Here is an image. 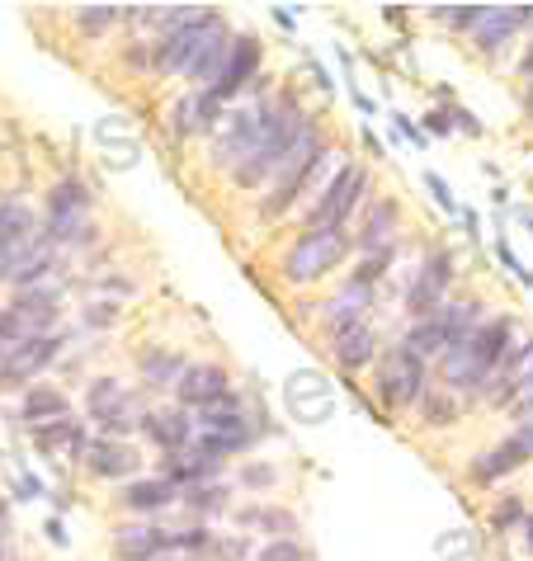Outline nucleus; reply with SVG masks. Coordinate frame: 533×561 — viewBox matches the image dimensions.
Wrapping results in <instances>:
<instances>
[{
	"label": "nucleus",
	"mask_w": 533,
	"mask_h": 561,
	"mask_svg": "<svg viewBox=\"0 0 533 561\" xmlns=\"http://www.w3.org/2000/svg\"><path fill=\"white\" fill-rule=\"evenodd\" d=\"M43 241V231H38V222H34V213L29 208H20V204H0V264H5V278H10V270L20 264L34 245Z\"/></svg>",
	"instance_id": "9b49d317"
},
{
	"label": "nucleus",
	"mask_w": 533,
	"mask_h": 561,
	"mask_svg": "<svg viewBox=\"0 0 533 561\" xmlns=\"http://www.w3.org/2000/svg\"><path fill=\"white\" fill-rule=\"evenodd\" d=\"M426 184H430V194H434V198H439V204H444L449 213H453V208H458V204H453V194H449V184H444V180H439V175H426Z\"/></svg>",
	"instance_id": "4c0bfd02"
},
{
	"label": "nucleus",
	"mask_w": 533,
	"mask_h": 561,
	"mask_svg": "<svg viewBox=\"0 0 533 561\" xmlns=\"http://www.w3.org/2000/svg\"><path fill=\"white\" fill-rule=\"evenodd\" d=\"M231 123L223 128V137H217V165L237 170L250 161V151L260 147V133H264V108H241V114H227Z\"/></svg>",
	"instance_id": "9d476101"
},
{
	"label": "nucleus",
	"mask_w": 533,
	"mask_h": 561,
	"mask_svg": "<svg viewBox=\"0 0 533 561\" xmlns=\"http://www.w3.org/2000/svg\"><path fill=\"white\" fill-rule=\"evenodd\" d=\"M237 524L241 528H274L279 538H293V514H279V510H241L237 514Z\"/></svg>",
	"instance_id": "473e14b6"
},
{
	"label": "nucleus",
	"mask_w": 533,
	"mask_h": 561,
	"mask_svg": "<svg viewBox=\"0 0 533 561\" xmlns=\"http://www.w3.org/2000/svg\"><path fill=\"white\" fill-rule=\"evenodd\" d=\"M217 104H223V100H217L213 90H199V95L180 100V108H175V118H180V133H208L213 123L223 118V114H217Z\"/></svg>",
	"instance_id": "bb28decb"
},
{
	"label": "nucleus",
	"mask_w": 533,
	"mask_h": 561,
	"mask_svg": "<svg viewBox=\"0 0 533 561\" xmlns=\"http://www.w3.org/2000/svg\"><path fill=\"white\" fill-rule=\"evenodd\" d=\"M449 278H453V260L449 255H434V260H426V270H420V278H416V288H411V317H434L439 307H444V288H449Z\"/></svg>",
	"instance_id": "4468645a"
},
{
	"label": "nucleus",
	"mask_w": 533,
	"mask_h": 561,
	"mask_svg": "<svg viewBox=\"0 0 533 561\" xmlns=\"http://www.w3.org/2000/svg\"><path fill=\"white\" fill-rule=\"evenodd\" d=\"M34 439H38V448L48 458H67V454H86V434H81V425L67 415V420H57V425H48V430H34Z\"/></svg>",
	"instance_id": "a878e982"
},
{
	"label": "nucleus",
	"mask_w": 533,
	"mask_h": 561,
	"mask_svg": "<svg viewBox=\"0 0 533 561\" xmlns=\"http://www.w3.org/2000/svg\"><path fill=\"white\" fill-rule=\"evenodd\" d=\"M260 561H307V552H303V548H297V542H293V538H274V542H270V548H264V552H260Z\"/></svg>",
	"instance_id": "72a5a7b5"
},
{
	"label": "nucleus",
	"mask_w": 533,
	"mask_h": 561,
	"mask_svg": "<svg viewBox=\"0 0 533 561\" xmlns=\"http://www.w3.org/2000/svg\"><path fill=\"white\" fill-rule=\"evenodd\" d=\"M344 255H350V237H344L340 227L303 231V237H297V245L288 251V260H284V274L293 278V284H311V278L331 274Z\"/></svg>",
	"instance_id": "7ed1b4c3"
},
{
	"label": "nucleus",
	"mask_w": 533,
	"mask_h": 561,
	"mask_svg": "<svg viewBox=\"0 0 533 561\" xmlns=\"http://www.w3.org/2000/svg\"><path fill=\"white\" fill-rule=\"evenodd\" d=\"M175 392L184 407H213V401H223L227 397V373L217 368V364H199V368H184V378L175 382Z\"/></svg>",
	"instance_id": "f3484780"
},
{
	"label": "nucleus",
	"mask_w": 533,
	"mask_h": 561,
	"mask_svg": "<svg viewBox=\"0 0 533 561\" xmlns=\"http://www.w3.org/2000/svg\"><path fill=\"white\" fill-rule=\"evenodd\" d=\"M524 71H533V53H529V57H524Z\"/></svg>",
	"instance_id": "a18cd8bd"
},
{
	"label": "nucleus",
	"mask_w": 533,
	"mask_h": 561,
	"mask_svg": "<svg viewBox=\"0 0 533 561\" xmlns=\"http://www.w3.org/2000/svg\"><path fill=\"white\" fill-rule=\"evenodd\" d=\"M246 481H250V486H270V481H274V472H270V467H250V472H246Z\"/></svg>",
	"instance_id": "a19ab883"
},
{
	"label": "nucleus",
	"mask_w": 533,
	"mask_h": 561,
	"mask_svg": "<svg viewBox=\"0 0 533 561\" xmlns=\"http://www.w3.org/2000/svg\"><path fill=\"white\" fill-rule=\"evenodd\" d=\"M510 407H514V411H520V420H529V415H533V382L524 387V392H520V397H514V401H510Z\"/></svg>",
	"instance_id": "58836bf2"
},
{
	"label": "nucleus",
	"mask_w": 533,
	"mask_h": 561,
	"mask_svg": "<svg viewBox=\"0 0 533 561\" xmlns=\"http://www.w3.org/2000/svg\"><path fill=\"white\" fill-rule=\"evenodd\" d=\"M514 439H520V444H524V454L533 458V415H529V420H520V430H514Z\"/></svg>",
	"instance_id": "ea45409f"
},
{
	"label": "nucleus",
	"mask_w": 533,
	"mask_h": 561,
	"mask_svg": "<svg viewBox=\"0 0 533 561\" xmlns=\"http://www.w3.org/2000/svg\"><path fill=\"white\" fill-rule=\"evenodd\" d=\"M223 495H227L223 486H194L190 491V505L194 510H223Z\"/></svg>",
	"instance_id": "c9c22d12"
},
{
	"label": "nucleus",
	"mask_w": 533,
	"mask_h": 561,
	"mask_svg": "<svg viewBox=\"0 0 533 561\" xmlns=\"http://www.w3.org/2000/svg\"><path fill=\"white\" fill-rule=\"evenodd\" d=\"M529 548H533V524H529Z\"/></svg>",
	"instance_id": "49530a36"
},
{
	"label": "nucleus",
	"mask_w": 533,
	"mask_h": 561,
	"mask_svg": "<svg viewBox=\"0 0 533 561\" xmlns=\"http://www.w3.org/2000/svg\"><path fill=\"white\" fill-rule=\"evenodd\" d=\"M256 67H260V43L256 38H237L231 43V57H227V67H223V76H217V85H213V95L217 100H227V95H237V90L256 76Z\"/></svg>",
	"instance_id": "a211bd4d"
},
{
	"label": "nucleus",
	"mask_w": 533,
	"mask_h": 561,
	"mask_svg": "<svg viewBox=\"0 0 533 561\" xmlns=\"http://www.w3.org/2000/svg\"><path fill=\"white\" fill-rule=\"evenodd\" d=\"M0 548H5V510H0Z\"/></svg>",
	"instance_id": "c03bdc74"
},
{
	"label": "nucleus",
	"mask_w": 533,
	"mask_h": 561,
	"mask_svg": "<svg viewBox=\"0 0 533 561\" xmlns=\"http://www.w3.org/2000/svg\"><path fill=\"white\" fill-rule=\"evenodd\" d=\"M86 467L95 477H128L137 472V454L118 439H95V444H86Z\"/></svg>",
	"instance_id": "4be33fe9"
},
{
	"label": "nucleus",
	"mask_w": 533,
	"mask_h": 561,
	"mask_svg": "<svg viewBox=\"0 0 533 561\" xmlns=\"http://www.w3.org/2000/svg\"><path fill=\"white\" fill-rule=\"evenodd\" d=\"M529 382H533V340H524V345L514 350L506 364H500V378H496V387L486 397H491L496 407H510V401L520 397Z\"/></svg>",
	"instance_id": "6ab92c4d"
},
{
	"label": "nucleus",
	"mask_w": 533,
	"mask_h": 561,
	"mask_svg": "<svg viewBox=\"0 0 533 561\" xmlns=\"http://www.w3.org/2000/svg\"><path fill=\"white\" fill-rule=\"evenodd\" d=\"M392 231H397V204H378V208L368 213L359 245H364V251H383V245L392 241Z\"/></svg>",
	"instance_id": "7c9ffc66"
},
{
	"label": "nucleus",
	"mask_w": 533,
	"mask_h": 561,
	"mask_svg": "<svg viewBox=\"0 0 533 561\" xmlns=\"http://www.w3.org/2000/svg\"><path fill=\"white\" fill-rule=\"evenodd\" d=\"M48 241H81L90 231V194L81 180H61L48 198Z\"/></svg>",
	"instance_id": "423d86ee"
},
{
	"label": "nucleus",
	"mask_w": 533,
	"mask_h": 561,
	"mask_svg": "<svg viewBox=\"0 0 533 561\" xmlns=\"http://www.w3.org/2000/svg\"><path fill=\"white\" fill-rule=\"evenodd\" d=\"M128 397H133V392H128V387H123L118 378H100L95 387H90V420H95V425H104V420L114 415Z\"/></svg>",
	"instance_id": "c756f323"
},
{
	"label": "nucleus",
	"mask_w": 533,
	"mask_h": 561,
	"mask_svg": "<svg viewBox=\"0 0 533 561\" xmlns=\"http://www.w3.org/2000/svg\"><path fill=\"white\" fill-rule=\"evenodd\" d=\"M378 382H383L387 407H406V401H416L420 392H426V364H420L406 345H397V350H387L383 368H378Z\"/></svg>",
	"instance_id": "1a4fd4ad"
},
{
	"label": "nucleus",
	"mask_w": 533,
	"mask_h": 561,
	"mask_svg": "<svg viewBox=\"0 0 533 561\" xmlns=\"http://www.w3.org/2000/svg\"><path fill=\"white\" fill-rule=\"evenodd\" d=\"M57 354V335H29L20 345H0V382H29Z\"/></svg>",
	"instance_id": "f8f14e48"
},
{
	"label": "nucleus",
	"mask_w": 533,
	"mask_h": 561,
	"mask_svg": "<svg viewBox=\"0 0 533 561\" xmlns=\"http://www.w3.org/2000/svg\"><path fill=\"white\" fill-rule=\"evenodd\" d=\"M48 538H53V542H57V548H61V542H67V534H61V524H57V519H53V524H48Z\"/></svg>",
	"instance_id": "37998d69"
},
{
	"label": "nucleus",
	"mask_w": 533,
	"mask_h": 561,
	"mask_svg": "<svg viewBox=\"0 0 533 561\" xmlns=\"http://www.w3.org/2000/svg\"><path fill=\"white\" fill-rule=\"evenodd\" d=\"M368 298H373L368 284H359V278H354V284H344V288L336 293V298L326 302V311H321L326 325H331L336 335H340V331H350V325H364L359 317H364V311H368Z\"/></svg>",
	"instance_id": "aec40b11"
},
{
	"label": "nucleus",
	"mask_w": 533,
	"mask_h": 561,
	"mask_svg": "<svg viewBox=\"0 0 533 561\" xmlns=\"http://www.w3.org/2000/svg\"><path fill=\"white\" fill-rule=\"evenodd\" d=\"M373 345H378V340H373V331L368 325H350V331H340V340H336V358H340V368H364L368 358H373Z\"/></svg>",
	"instance_id": "cd10ccee"
},
{
	"label": "nucleus",
	"mask_w": 533,
	"mask_h": 561,
	"mask_svg": "<svg viewBox=\"0 0 533 561\" xmlns=\"http://www.w3.org/2000/svg\"><path fill=\"white\" fill-rule=\"evenodd\" d=\"M426 415H430V425H449V420L458 415V401H449V397H444V387H439V397L426 401Z\"/></svg>",
	"instance_id": "f704fd0d"
},
{
	"label": "nucleus",
	"mask_w": 533,
	"mask_h": 561,
	"mask_svg": "<svg viewBox=\"0 0 533 561\" xmlns=\"http://www.w3.org/2000/svg\"><path fill=\"white\" fill-rule=\"evenodd\" d=\"M317 161H321V137L307 128V133L293 142V151L284 156V165H279L274 194L264 198V217H279V213H284V208L293 204L297 194L307 190V180H311V170H317Z\"/></svg>",
	"instance_id": "20e7f679"
},
{
	"label": "nucleus",
	"mask_w": 533,
	"mask_h": 561,
	"mask_svg": "<svg viewBox=\"0 0 533 561\" xmlns=\"http://www.w3.org/2000/svg\"><path fill=\"white\" fill-rule=\"evenodd\" d=\"M217 24H223V14H203V20L175 28V34H166L161 43H156V67L190 76V67L199 61V53L208 48V38H213V28H217Z\"/></svg>",
	"instance_id": "0eeeda50"
},
{
	"label": "nucleus",
	"mask_w": 533,
	"mask_h": 561,
	"mask_svg": "<svg viewBox=\"0 0 533 561\" xmlns=\"http://www.w3.org/2000/svg\"><path fill=\"white\" fill-rule=\"evenodd\" d=\"M71 411H67V397L57 392V387H34V392L24 397V420L34 430H48V425H57V420H67Z\"/></svg>",
	"instance_id": "b1692460"
},
{
	"label": "nucleus",
	"mask_w": 533,
	"mask_h": 561,
	"mask_svg": "<svg viewBox=\"0 0 533 561\" xmlns=\"http://www.w3.org/2000/svg\"><path fill=\"white\" fill-rule=\"evenodd\" d=\"M506 519H520V505H514V501L496 510V524H506Z\"/></svg>",
	"instance_id": "79ce46f5"
},
{
	"label": "nucleus",
	"mask_w": 533,
	"mask_h": 561,
	"mask_svg": "<svg viewBox=\"0 0 533 561\" xmlns=\"http://www.w3.org/2000/svg\"><path fill=\"white\" fill-rule=\"evenodd\" d=\"M529 5H481L477 14V24H473V38H477V48H500V43H510V34L529 20Z\"/></svg>",
	"instance_id": "2eb2a0df"
},
{
	"label": "nucleus",
	"mask_w": 533,
	"mask_h": 561,
	"mask_svg": "<svg viewBox=\"0 0 533 561\" xmlns=\"http://www.w3.org/2000/svg\"><path fill=\"white\" fill-rule=\"evenodd\" d=\"M147 434L166 448V454H184V444L194 439V420L184 415L180 407L175 411H151L147 415Z\"/></svg>",
	"instance_id": "5701e85b"
},
{
	"label": "nucleus",
	"mask_w": 533,
	"mask_h": 561,
	"mask_svg": "<svg viewBox=\"0 0 533 561\" xmlns=\"http://www.w3.org/2000/svg\"><path fill=\"white\" fill-rule=\"evenodd\" d=\"M520 462H529L524 444H520V439H506V444L491 448V454H486V458L473 467V477H477V481H496L500 472H514V467H520Z\"/></svg>",
	"instance_id": "c85d7f7f"
},
{
	"label": "nucleus",
	"mask_w": 533,
	"mask_h": 561,
	"mask_svg": "<svg viewBox=\"0 0 533 561\" xmlns=\"http://www.w3.org/2000/svg\"><path fill=\"white\" fill-rule=\"evenodd\" d=\"M368 190V175L359 165H344L336 184H326V194L317 198V208H311L307 217V231H321V227H340L344 222V213H350L359 204V194Z\"/></svg>",
	"instance_id": "6e6552de"
},
{
	"label": "nucleus",
	"mask_w": 533,
	"mask_h": 561,
	"mask_svg": "<svg viewBox=\"0 0 533 561\" xmlns=\"http://www.w3.org/2000/svg\"><path fill=\"white\" fill-rule=\"evenodd\" d=\"M57 298H61V288L57 284H34V288H24L20 293V302L10 307V317L14 325H20V335H48V325L57 321Z\"/></svg>",
	"instance_id": "ddd939ff"
},
{
	"label": "nucleus",
	"mask_w": 533,
	"mask_h": 561,
	"mask_svg": "<svg viewBox=\"0 0 533 561\" xmlns=\"http://www.w3.org/2000/svg\"><path fill=\"white\" fill-rule=\"evenodd\" d=\"M199 430V444L213 448V454H241V448L250 444V425H246V411L237 407V397H223L213 401V407H203V415L194 420Z\"/></svg>",
	"instance_id": "39448f33"
},
{
	"label": "nucleus",
	"mask_w": 533,
	"mask_h": 561,
	"mask_svg": "<svg viewBox=\"0 0 533 561\" xmlns=\"http://www.w3.org/2000/svg\"><path fill=\"white\" fill-rule=\"evenodd\" d=\"M217 467H223V454H213V448H184V454H170L166 458V472L161 477H170L180 486V481H194V486H203V477H213Z\"/></svg>",
	"instance_id": "412c9836"
},
{
	"label": "nucleus",
	"mask_w": 533,
	"mask_h": 561,
	"mask_svg": "<svg viewBox=\"0 0 533 561\" xmlns=\"http://www.w3.org/2000/svg\"><path fill=\"white\" fill-rule=\"evenodd\" d=\"M514 331H520L514 321L496 317V321H486L473 340L453 345L444 354V387H453V392H477V387H486L496 364H506V358L514 354V345H510Z\"/></svg>",
	"instance_id": "f257e3e1"
},
{
	"label": "nucleus",
	"mask_w": 533,
	"mask_h": 561,
	"mask_svg": "<svg viewBox=\"0 0 533 561\" xmlns=\"http://www.w3.org/2000/svg\"><path fill=\"white\" fill-rule=\"evenodd\" d=\"M114 14H118L114 5H100V10H86V14H81V28H104L109 20H114Z\"/></svg>",
	"instance_id": "e433bc0d"
},
{
	"label": "nucleus",
	"mask_w": 533,
	"mask_h": 561,
	"mask_svg": "<svg viewBox=\"0 0 533 561\" xmlns=\"http://www.w3.org/2000/svg\"><path fill=\"white\" fill-rule=\"evenodd\" d=\"M175 495H180V486L170 477H143V481H133V486L123 491V505L128 510H166Z\"/></svg>",
	"instance_id": "393cba45"
},
{
	"label": "nucleus",
	"mask_w": 533,
	"mask_h": 561,
	"mask_svg": "<svg viewBox=\"0 0 533 561\" xmlns=\"http://www.w3.org/2000/svg\"><path fill=\"white\" fill-rule=\"evenodd\" d=\"M143 378H147L151 387H170V382L184 378V364H180L175 354H166V350H151V354L143 358Z\"/></svg>",
	"instance_id": "2f4dec72"
},
{
	"label": "nucleus",
	"mask_w": 533,
	"mask_h": 561,
	"mask_svg": "<svg viewBox=\"0 0 533 561\" xmlns=\"http://www.w3.org/2000/svg\"><path fill=\"white\" fill-rule=\"evenodd\" d=\"M307 133V123L303 114H297L293 104H274V108H264V133H260V147L250 151V161L237 165L231 175H237V184H260L270 170L284 165V156L293 151V142Z\"/></svg>",
	"instance_id": "f03ea898"
},
{
	"label": "nucleus",
	"mask_w": 533,
	"mask_h": 561,
	"mask_svg": "<svg viewBox=\"0 0 533 561\" xmlns=\"http://www.w3.org/2000/svg\"><path fill=\"white\" fill-rule=\"evenodd\" d=\"M166 548H170L166 528H151V524H123V528H114V557L118 561H156Z\"/></svg>",
	"instance_id": "dca6fc26"
}]
</instances>
